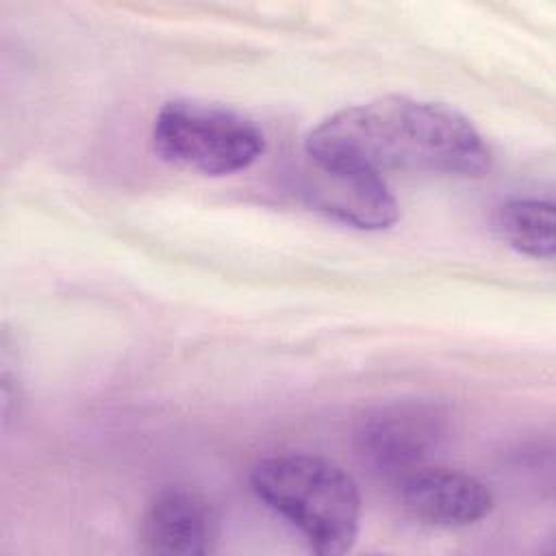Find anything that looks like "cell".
<instances>
[{"mask_svg": "<svg viewBox=\"0 0 556 556\" xmlns=\"http://www.w3.org/2000/svg\"><path fill=\"white\" fill-rule=\"evenodd\" d=\"M306 156L330 167L376 174L389 169L480 176L491 150L456 109L410 96H384L345 106L306 137Z\"/></svg>", "mask_w": 556, "mask_h": 556, "instance_id": "cell-1", "label": "cell"}, {"mask_svg": "<svg viewBox=\"0 0 556 556\" xmlns=\"http://www.w3.org/2000/svg\"><path fill=\"white\" fill-rule=\"evenodd\" d=\"M258 500L287 519L317 554H343L358 534L361 493L352 476L317 454H274L250 473Z\"/></svg>", "mask_w": 556, "mask_h": 556, "instance_id": "cell-2", "label": "cell"}, {"mask_svg": "<svg viewBox=\"0 0 556 556\" xmlns=\"http://www.w3.org/2000/svg\"><path fill=\"white\" fill-rule=\"evenodd\" d=\"M152 146L169 165L204 176H228L258 161L265 135L252 117L230 106L178 98L154 115Z\"/></svg>", "mask_w": 556, "mask_h": 556, "instance_id": "cell-3", "label": "cell"}, {"mask_svg": "<svg viewBox=\"0 0 556 556\" xmlns=\"http://www.w3.org/2000/svg\"><path fill=\"white\" fill-rule=\"evenodd\" d=\"M447 432L445 410L428 400H395L369 410L356 443L365 460L393 480L426 465Z\"/></svg>", "mask_w": 556, "mask_h": 556, "instance_id": "cell-4", "label": "cell"}, {"mask_svg": "<svg viewBox=\"0 0 556 556\" xmlns=\"http://www.w3.org/2000/svg\"><path fill=\"white\" fill-rule=\"evenodd\" d=\"M395 489L402 508L426 526L465 528L493 510L491 489L463 469L419 465L395 478Z\"/></svg>", "mask_w": 556, "mask_h": 556, "instance_id": "cell-5", "label": "cell"}, {"mask_svg": "<svg viewBox=\"0 0 556 556\" xmlns=\"http://www.w3.org/2000/svg\"><path fill=\"white\" fill-rule=\"evenodd\" d=\"M306 195L317 211L358 230H384L400 217L384 176L369 169L313 163Z\"/></svg>", "mask_w": 556, "mask_h": 556, "instance_id": "cell-6", "label": "cell"}, {"mask_svg": "<svg viewBox=\"0 0 556 556\" xmlns=\"http://www.w3.org/2000/svg\"><path fill=\"white\" fill-rule=\"evenodd\" d=\"M141 536L152 554L202 556L213 552L217 519L208 502L195 491L167 486L148 504Z\"/></svg>", "mask_w": 556, "mask_h": 556, "instance_id": "cell-7", "label": "cell"}, {"mask_svg": "<svg viewBox=\"0 0 556 556\" xmlns=\"http://www.w3.org/2000/svg\"><path fill=\"white\" fill-rule=\"evenodd\" d=\"M495 226L502 239L532 258H552L556 250L554 206L539 198H515L497 208Z\"/></svg>", "mask_w": 556, "mask_h": 556, "instance_id": "cell-8", "label": "cell"}]
</instances>
